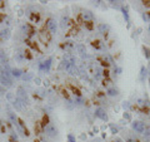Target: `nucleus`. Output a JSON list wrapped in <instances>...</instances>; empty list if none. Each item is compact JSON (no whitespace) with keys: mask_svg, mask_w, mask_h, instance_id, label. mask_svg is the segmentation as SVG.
Returning a JSON list of instances; mask_svg holds the SVG:
<instances>
[{"mask_svg":"<svg viewBox=\"0 0 150 142\" xmlns=\"http://www.w3.org/2000/svg\"><path fill=\"white\" fill-rule=\"evenodd\" d=\"M45 133L48 135L49 137H55L56 135H58V130H56V127L54 125H48L45 127Z\"/></svg>","mask_w":150,"mask_h":142,"instance_id":"nucleus-1","label":"nucleus"},{"mask_svg":"<svg viewBox=\"0 0 150 142\" xmlns=\"http://www.w3.org/2000/svg\"><path fill=\"white\" fill-rule=\"evenodd\" d=\"M131 127H133L136 132H139V133H143V132L145 131L144 123H143V122H139V121H134L133 123H131Z\"/></svg>","mask_w":150,"mask_h":142,"instance_id":"nucleus-2","label":"nucleus"},{"mask_svg":"<svg viewBox=\"0 0 150 142\" xmlns=\"http://www.w3.org/2000/svg\"><path fill=\"white\" fill-rule=\"evenodd\" d=\"M95 116L100 119H103V121H108V115H106V112L104 111L103 108H98L95 112Z\"/></svg>","mask_w":150,"mask_h":142,"instance_id":"nucleus-3","label":"nucleus"},{"mask_svg":"<svg viewBox=\"0 0 150 142\" xmlns=\"http://www.w3.org/2000/svg\"><path fill=\"white\" fill-rule=\"evenodd\" d=\"M0 82H1L3 86H5V87H11V79H10V77H8V75H5V74H1V75H0Z\"/></svg>","mask_w":150,"mask_h":142,"instance_id":"nucleus-4","label":"nucleus"},{"mask_svg":"<svg viewBox=\"0 0 150 142\" xmlns=\"http://www.w3.org/2000/svg\"><path fill=\"white\" fill-rule=\"evenodd\" d=\"M48 28L51 33H56V28L58 27H56V21L54 19H49L48 20Z\"/></svg>","mask_w":150,"mask_h":142,"instance_id":"nucleus-5","label":"nucleus"},{"mask_svg":"<svg viewBox=\"0 0 150 142\" xmlns=\"http://www.w3.org/2000/svg\"><path fill=\"white\" fill-rule=\"evenodd\" d=\"M83 17L85 20H91L93 19V13L91 11H85V13H83Z\"/></svg>","mask_w":150,"mask_h":142,"instance_id":"nucleus-6","label":"nucleus"},{"mask_svg":"<svg viewBox=\"0 0 150 142\" xmlns=\"http://www.w3.org/2000/svg\"><path fill=\"white\" fill-rule=\"evenodd\" d=\"M76 49H78V52H79L81 55L85 54V47H84L83 44H78V45H76Z\"/></svg>","mask_w":150,"mask_h":142,"instance_id":"nucleus-7","label":"nucleus"},{"mask_svg":"<svg viewBox=\"0 0 150 142\" xmlns=\"http://www.w3.org/2000/svg\"><path fill=\"white\" fill-rule=\"evenodd\" d=\"M108 94H109V96H116V94H118V89H115V88H109V89H108Z\"/></svg>","mask_w":150,"mask_h":142,"instance_id":"nucleus-8","label":"nucleus"},{"mask_svg":"<svg viewBox=\"0 0 150 142\" xmlns=\"http://www.w3.org/2000/svg\"><path fill=\"white\" fill-rule=\"evenodd\" d=\"M50 65H51V59H48V61L45 62V64H44V69H45V72H48V71H49Z\"/></svg>","mask_w":150,"mask_h":142,"instance_id":"nucleus-9","label":"nucleus"},{"mask_svg":"<svg viewBox=\"0 0 150 142\" xmlns=\"http://www.w3.org/2000/svg\"><path fill=\"white\" fill-rule=\"evenodd\" d=\"M13 75H15V77H20L21 75V71L20 69H13Z\"/></svg>","mask_w":150,"mask_h":142,"instance_id":"nucleus-10","label":"nucleus"},{"mask_svg":"<svg viewBox=\"0 0 150 142\" xmlns=\"http://www.w3.org/2000/svg\"><path fill=\"white\" fill-rule=\"evenodd\" d=\"M144 136H145V138H150V126L145 128V131H144Z\"/></svg>","mask_w":150,"mask_h":142,"instance_id":"nucleus-11","label":"nucleus"},{"mask_svg":"<svg viewBox=\"0 0 150 142\" xmlns=\"http://www.w3.org/2000/svg\"><path fill=\"white\" fill-rule=\"evenodd\" d=\"M108 29V25H104V24H101V25H99V30H100V33H105V30Z\"/></svg>","mask_w":150,"mask_h":142,"instance_id":"nucleus-12","label":"nucleus"},{"mask_svg":"<svg viewBox=\"0 0 150 142\" xmlns=\"http://www.w3.org/2000/svg\"><path fill=\"white\" fill-rule=\"evenodd\" d=\"M0 62L6 64V57H4V53L3 52H0Z\"/></svg>","mask_w":150,"mask_h":142,"instance_id":"nucleus-13","label":"nucleus"},{"mask_svg":"<svg viewBox=\"0 0 150 142\" xmlns=\"http://www.w3.org/2000/svg\"><path fill=\"white\" fill-rule=\"evenodd\" d=\"M121 10H123V14H124V18H125V20L126 21H129V14H128V11H126V9H121Z\"/></svg>","mask_w":150,"mask_h":142,"instance_id":"nucleus-14","label":"nucleus"},{"mask_svg":"<svg viewBox=\"0 0 150 142\" xmlns=\"http://www.w3.org/2000/svg\"><path fill=\"white\" fill-rule=\"evenodd\" d=\"M66 21H68V18H63V19H61V27H63V28L66 27V24H68Z\"/></svg>","mask_w":150,"mask_h":142,"instance_id":"nucleus-15","label":"nucleus"},{"mask_svg":"<svg viewBox=\"0 0 150 142\" xmlns=\"http://www.w3.org/2000/svg\"><path fill=\"white\" fill-rule=\"evenodd\" d=\"M30 78H31V74L30 73H28L26 75H24V81H29Z\"/></svg>","mask_w":150,"mask_h":142,"instance_id":"nucleus-16","label":"nucleus"},{"mask_svg":"<svg viewBox=\"0 0 150 142\" xmlns=\"http://www.w3.org/2000/svg\"><path fill=\"white\" fill-rule=\"evenodd\" d=\"M75 102H76V105H83V99L81 98H76L75 99Z\"/></svg>","mask_w":150,"mask_h":142,"instance_id":"nucleus-17","label":"nucleus"},{"mask_svg":"<svg viewBox=\"0 0 150 142\" xmlns=\"http://www.w3.org/2000/svg\"><path fill=\"white\" fill-rule=\"evenodd\" d=\"M146 73V71H145V68H141V79H143V78H144V74H145Z\"/></svg>","mask_w":150,"mask_h":142,"instance_id":"nucleus-18","label":"nucleus"},{"mask_svg":"<svg viewBox=\"0 0 150 142\" xmlns=\"http://www.w3.org/2000/svg\"><path fill=\"white\" fill-rule=\"evenodd\" d=\"M111 131H113V133H116V132H118V128L114 127V126H111Z\"/></svg>","mask_w":150,"mask_h":142,"instance_id":"nucleus-19","label":"nucleus"},{"mask_svg":"<svg viewBox=\"0 0 150 142\" xmlns=\"http://www.w3.org/2000/svg\"><path fill=\"white\" fill-rule=\"evenodd\" d=\"M69 141H70V142H75V138L71 136V135H69Z\"/></svg>","mask_w":150,"mask_h":142,"instance_id":"nucleus-20","label":"nucleus"},{"mask_svg":"<svg viewBox=\"0 0 150 142\" xmlns=\"http://www.w3.org/2000/svg\"><path fill=\"white\" fill-rule=\"evenodd\" d=\"M106 59H108V61L110 62V63H114V61L111 59V57H110V55H106Z\"/></svg>","mask_w":150,"mask_h":142,"instance_id":"nucleus-21","label":"nucleus"},{"mask_svg":"<svg viewBox=\"0 0 150 142\" xmlns=\"http://www.w3.org/2000/svg\"><path fill=\"white\" fill-rule=\"evenodd\" d=\"M124 118H126V119H130V115H128V113H124Z\"/></svg>","mask_w":150,"mask_h":142,"instance_id":"nucleus-22","label":"nucleus"},{"mask_svg":"<svg viewBox=\"0 0 150 142\" xmlns=\"http://www.w3.org/2000/svg\"><path fill=\"white\" fill-rule=\"evenodd\" d=\"M35 82H36V84H40V79H39V78H35Z\"/></svg>","mask_w":150,"mask_h":142,"instance_id":"nucleus-23","label":"nucleus"},{"mask_svg":"<svg viewBox=\"0 0 150 142\" xmlns=\"http://www.w3.org/2000/svg\"><path fill=\"white\" fill-rule=\"evenodd\" d=\"M0 94H4V89L3 88H0Z\"/></svg>","mask_w":150,"mask_h":142,"instance_id":"nucleus-24","label":"nucleus"},{"mask_svg":"<svg viewBox=\"0 0 150 142\" xmlns=\"http://www.w3.org/2000/svg\"><path fill=\"white\" fill-rule=\"evenodd\" d=\"M0 126H1V123H0Z\"/></svg>","mask_w":150,"mask_h":142,"instance_id":"nucleus-25","label":"nucleus"}]
</instances>
